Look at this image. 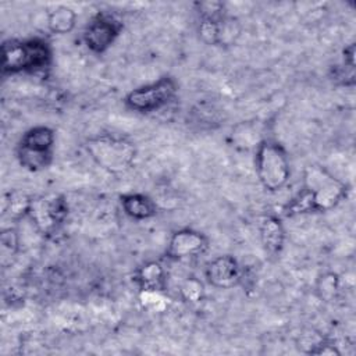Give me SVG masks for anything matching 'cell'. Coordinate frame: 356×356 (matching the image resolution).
<instances>
[{
	"label": "cell",
	"instance_id": "cell-1",
	"mask_svg": "<svg viewBox=\"0 0 356 356\" xmlns=\"http://www.w3.org/2000/svg\"><path fill=\"white\" fill-rule=\"evenodd\" d=\"M348 185L320 164L303 170L302 189L284 206V214L293 217L305 213H324L337 207L346 196Z\"/></svg>",
	"mask_w": 356,
	"mask_h": 356
},
{
	"label": "cell",
	"instance_id": "cell-2",
	"mask_svg": "<svg viewBox=\"0 0 356 356\" xmlns=\"http://www.w3.org/2000/svg\"><path fill=\"white\" fill-rule=\"evenodd\" d=\"M85 149L99 167L114 175L131 170L136 159L135 143L125 136L113 134H100L88 138Z\"/></svg>",
	"mask_w": 356,
	"mask_h": 356
},
{
	"label": "cell",
	"instance_id": "cell-3",
	"mask_svg": "<svg viewBox=\"0 0 356 356\" xmlns=\"http://www.w3.org/2000/svg\"><path fill=\"white\" fill-rule=\"evenodd\" d=\"M1 71L10 75L24 71H42L50 65L53 57L50 44L42 38L6 40L1 44Z\"/></svg>",
	"mask_w": 356,
	"mask_h": 356
},
{
	"label": "cell",
	"instance_id": "cell-4",
	"mask_svg": "<svg viewBox=\"0 0 356 356\" xmlns=\"http://www.w3.org/2000/svg\"><path fill=\"white\" fill-rule=\"evenodd\" d=\"M254 170L259 182L266 191L280 192L291 177L286 150L277 140H260L254 152Z\"/></svg>",
	"mask_w": 356,
	"mask_h": 356
},
{
	"label": "cell",
	"instance_id": "cell-5",
	"mask_svg": "<svg viewBox=\"0 0 356 356\" xmlns=\"http://www.w3.org/2000/svg\"><path fill=\"white\" fill-rule=\"evenodd\" d=\"M56 134L50 127L36 125L29 128L19 138L15 156L21 167L38 172L47 168L53 161Z\"/></svg>",
	"mask_w": 356,
	"mask_h": 356
},
{
	"label": "cell",
	"instance_id": "cell-6",
	"mask_svg": "<svg viewBox=\"0 0 356 356\" xmlns=\"http://www.w3.org/2000/svg\"><path fill=\"white\" fill-rule=\"evenodd\" d=\"M178 92V83L172 76H161L152 83L138 86L127 93L124 103L136 113H153L170 104Z\"/></svg>",
	"mask_w": 356,
	"mask_h": 356
},
{
	"label": "cell",
	"instance_id": "cell-7",
	"mask_svg": "<svg viewBox=\"0 0 356 356\" xmlns=\"http://www.w3.org/2000/svg\"><path fill=\"white\" fill-rule=\"evenodd\" d=\"M122 22L110 13H97L88 22L82 39L85 46L95 54L106 53L122 31Z\"/></svg>",
	"mask_w": 356,
	"mask_h": 356
},
{
	"label": "cell",
	"instance_id": "cell-8",
	"mask_svg": "<svg viewBox=\"0 0 356 356\" xmlns=\"http://www.w3.org/2000/svg\"><path fill=\"white\" fill-rule=\"evenodd\" d=\"M207 249L209 238L203 232L192 228H182L171 235L165 254L171 260H184L197 257Z\"/></svg>",
	"mask_w": 356,
	"mask_h": 356
},
{
	"label": "cell",
	"instance_id": "cell-9",
	"mask_svg": "<svg viewBox=\"0 0 356 356\" xmlns=\"http://www.w3.org/2000/svg\"><path fill=\"white\" fill-rule=\"evenodd\" d=\"M68 214V204L64 196H54L51 199H39L32 202L29 217L42 232H50L63 224Z\"/></svg>",
	"mask_w": 356,
	"mask_h": 356
},
{
	"label": "cell",
	"instance_id": "cell-10",
	"mask_svg": "<svg viewBox=\"0 0 356 356\" xmlns=\"http://www.w3.org/2000/svg\"><path fill=\"white\" fill-rule=\"evenodd\" d=\"M204 277L211 286L218 289H229L241 282L242 271L238 260L234 256L221 254L207 263Z\"/></svg>",
	"mask_w": 356,
	"mask_h": 356
},
{
	"label": "cell",
	"instance_id": "cell-11",
	"mask_svg": "<svg viewBox=\"0 0 356 356\" xmlns=\"http://www.w3.org/2000/svg\"><path fill=\"white\" fill-rule=\"evenodd\" d=\"M259 235L260 242L268 254L277 256L281 253L285 243V228L280 217L274 214L263 216L259 222Z\"/></svg>",
	"mask_w": 356,
	"mask_h": 356
},
{
	"label": "cell",
	"instance_id": "cell-12",
	"mask_svg": "<svg viewBox=\"0 0 356 356\" xmlns=\"http://www.w3.org/2000/svg\"><path fill=\"white\" fill-rule=\"evenodd\" d=\"M132 280L140 291L164 292L167 285V271L160 261L149 260L134 271Z\"/></svg>",
	"mask_w": 356,
	"mask_h": 356
},
{
	"label": "cell",
	"instance_id": "cell-13",
	"mask_svg": "<svg viewBox=\"0 0 356 356\" xmlns=\"http://www.w3.org/2000/svg\"><path fill=\"white\" fill-rule=\"evenodd\" d=\"M120 202L124 213L132 220L143 221L157 214V204L152 197H149L145 193H124L120 196Z\"/></svg>",
	"mask_w": 356,
	"mask_h": 356
},
{
	"label": "cell",
	"instance_id": "cell-14",
	"mask_svg": "<svg viewBox=\"0 0 356 356\" xmlns=\"http://www.w3.org/2000/svg\"><path fill=\"white\" fill-rule=\"evenodd\" d=\"M76 25V13L68 6H56L46 14V26L51 33H70Z\"/></svg>",
	"mask_w": 356,
	"mask_h": 356
},
{
	"label": "cell",
	"instance_id": "cell-15",
	"mask_svg": "<svg viewBox=\"0 0 356 356\" xmlns=\"http://www.w3.org/2000/svg\"><path fill=\"white\" fill-rule=\"evenodd\" d=\"M33 197L21 191H10L4 196L3 210L10 214L13 220H19L25 216H29Z\"/></svg>",
	"mask_w": 356,
	"mask_h": 356
},
{
	"label": "cell",
	"instance_id": "cell-16",
	"mask_svg": "<svg viewBox=\"0 0 356 356\" xmlns=\"http://www.w3.org/2000/svg\"><path fill=\"white\" fill-rule=\"evenodd\" d=\"M225 17V15H224ZM200 18L197 28L199 38L209 46H217L220 40V21L224 18Z\"/></svg>",
	"mask_w": 356,
	"mask_h": 356
},
{
	"label": "cell",
	"instance_id": "cell-17",
	"mask_svg": "<svg viewBox=\"0 0 356 356\" xmlns=\"http://www.w3.org/2000/svg\"><path fill=\"white\" fill-rule=\"evenodd\" d=\"M179 293L184 300L189 303H197L204 295V288L200 280H197L196 277H188L182 281L179 286Z\"/></svg>",
	"mask_w": 356,
	"mask_h": 356
},
{
	"label": "cell",
	"instance_id": "cell-18",
	"mask_svg": "<svg viewBox=\"0 0 356 356\" xmlns=\"http://www.w3.org/2000/svg\"><path fill=\"white\" fill-rule=\"evenodd\" d=\"M241 26L239 22L232 17H224L220 21V40L218 44H234L239 36Z\"/></svg>",
	"mask_w": 356,
	"mask_h": 356
},
{
	"label": "cell",
	"instance_id": "cell-19",
	"mask_svg": "<svg viewBox=\"0 0 356 356\" xmlns=\"http://www.w3.org/2000/svg\"><path fill=\"white\" fill-rule=\"evenodd\" d=\"M0 245H1V253L4 257L14 256L18 252V234L14 228H6L0 234Z\"/></svg>",
	"mask_w": 356,
	"mask_h": 356
},
{
	"label": "cell",
	"instance_id": "cell-20",
	"mask_svg": "<svg viewBox=\"0 0 356 356\" xmlns=\"http://www.w3.org/2000/svg\"><path fill=\"white\" fill-rule=\"evenodd\" d=\"M338 280H337V275L334 274H328V275H324L323 281H321V291H323V296H327L330 293V296L334 295L335 289L338 288L337 285Z\"/></svg>",
	"mask_w": 356,
	"mask_h": 356
},
{
	"label": "cell",
	"instance_id": "cell-21",
	"mask_svg": "<svg viewBox=\"0 0 356 356\" xmlns=\"http://www.w3.org/2000/svg\"><path fill=\"white\" fill-rule=\"evenodd\" d=\"M355 51H356V44L350 43L342 50V57H343V65L348 68L355 70Z\"/></svg>",
	"mask_w": 356,
	"mask_h": 356
}]
</instances>
